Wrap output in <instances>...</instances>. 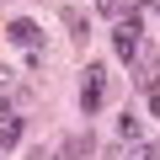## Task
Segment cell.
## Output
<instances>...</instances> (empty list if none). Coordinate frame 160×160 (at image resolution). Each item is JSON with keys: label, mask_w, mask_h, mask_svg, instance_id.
Instances as JSON below:
<instances>
[{"label": "cell", "mask_w": 160, "mask_h": 160, "mask_svg": "<svg viewBox=\"0 0 160 160\" xmlns=\"http://www.w3.org/2000/svg\"><path fill=\"white\" fill-rule=\"evenodd\" d=\"M139 27H144V16H139V11L118 22V32H112V48H118L123 59H133V53H139Z\"/></svg>", "instance_id": "obj_2"}, {"label": "cell", "mask_w": 160, "mask_h": 160, "mask_svg": "<svg viewBox=\"0 0 160 160\" xmlns=\"http://www.w3.org/2000/svg\"><path fill=\"white\" fill-rule=\"evenodd\" d=\"M107 102V64H86L80 69V112H102Z\"/></svg>", "instance_id": "obj_1"}, {"label": "cell", "mask_w": 160, "mask_h": 160, "mask_svg": "<svg viewBox=\"0 0 160 160\" xmlns=\"http://www.w3.org/2000/svg\"><path fill=\"white\" fill-rule=\"evenodd\" d=\"M6 38H11V43H22V48H43V27H38V22H27V16H16V22L6 27Z\"/></svg>", "instance_id": "obj_3"}, {"label": "cell", "mask_w": 160, "mask_h": 160, "mask_svg": "<svg viewBox=\"0 0 160 160\" xmlns=\"http://www.w3.org/2000/svg\"><path fill=\"white\" fill-rule=\"evenodd\" d=\"M133 133H139V118L123 112V118H118V139H133Z\"/></svg>", "instance_id": "obj_5"}, {"label": "cell", "mask_w": 160, "mask_h": 160, "mask_svg": "<svg viewBox=\"0 0 160 160\" xmlns=\"http://www.w3.org/2000/svg\"><path fill=\"white\" fill-rule=\"evenodd\" d=\"M6 86H11V69H6V64H0V91H6Z\"/></svg>", "instance_id": "obj_7"}, {"label": "cell", "mask_w": 160, "mask_h": 160, "mask_svg": "<svg viewBox=\"0 0 160 160\" xmlns=\"http://www.w3.org/2000/svg\"><path fill=\"white\" fill-rule=\"evenodd\" d=\"M75 149H80V144H69V149H64V155H59V160H75Z\"/></svg>", "instance_id": "obj_8"}, {"label": "cell", "mask_w": 160, "mask_h": 160, "mask_svg": "<svg viewBox=\"0 0 160 160\" xmlns=\"http://www.w3.org/2000/svg\"><path fill=\"white\" fill-rule=\"evenodd\" d=\"M128 160H160V149H155V144H133V149H128Z\"/></svg>", "instance_id": "obj_6"}, {"label": "cell", "mask_w": 160, "mask_h": 160, "mask_svg": "<svg viewBox=\"0 0 160 160\" xmlns=\"http://www.w3.org/2000/svg\"><path fill=\"white\" fill-rule=\"evenodd\" d=\"M22 144V118H6V128H0V149H16Z\"/></svg>", "instance_id": "obj_4"}]
</instances>
